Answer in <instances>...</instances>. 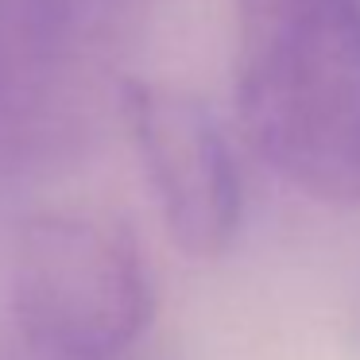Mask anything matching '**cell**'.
Masks as SVG:
<instances>
[{"instance_id": "1", "label": "cell", "mask_w": 360, "mask_h": 360, "mask_svg": "<svg viewBox=\"0 0 360 360\" xmlns=\"http://www.w3.org/2000/svg\"><path fill=\"white\" fill-rule=\"evenodd\" d=\"M233 94L287 186L360 210V0H236Z\"/></svg>"}, {"instance_id": "2", "label": "cell", "mask_w": 360, "mask_h": 360, "mask_svg": "<svg viewBox=\"0 0 360 360\" xmlns=\"http://www.w3.org/2000/svg\"><path fill=\"white\" fill-rule=\"evenodd\" d=\"M132 0H0V174L47 171L120 109Z\"/></svg>"}, {"instance_id": "3", "label": "cell", "mask_w": 360, "mask_h": 360, "mask_svg": "<svg viewBox=\"0 0 360 360\" xmlns=\"http://www.w3.org/2000/svg\"><path fill=\"white\" fill-rule=\"evenodd\" d=\"M8 298L24 349L55 360H120L155 306L132 233L78 210L39 213L20 229Z\"/></svg>"}, {"instance_id": "4", "label": "cell", "mask_w": 360, "mask_h": 360, "mask_svg": "<svg viewBox=\"0 0 360 360\" xmlns=\"http://www.w3.org/2000/svg\"><path fill=\"white\" fill-rule=\"evenodd\" d=\"M117 117L124 120L159 217L194 259L229 252L240 229V174L217 117L186 89L128 78Z\"/></svg>"}, {"instance_id": "5", "label": "cell", "mask_w": 360, "mask_h": 360, "mask_svg": "<svg viewBox=\"0 0 360 360\" xmlns=\"http://www.w3.org/2000/svg\"><path fill=\"white\" fill-rule=\"evenodd\" d=\"M27 360H55V356H43V352H32V349H27Z\"/></svg>"}]
</instances>
